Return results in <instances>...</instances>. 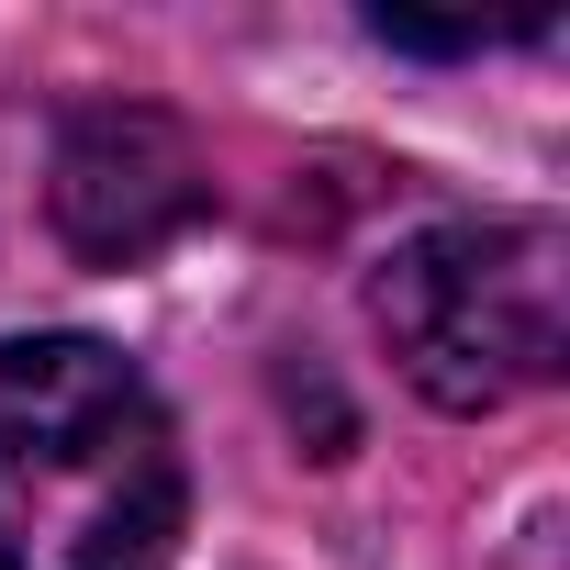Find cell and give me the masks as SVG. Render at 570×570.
I'll list each match as a JSON object with an SVG mask.
<instances>
[{
  "label": "cell",
  "mask_w": 570,
  "mask_h": 570,
  "mask_svg": "<svg viewBox=\"0 0 570 570\" xmlns=\"http://www.w3.org/2000/svg\"><path fill=\"white\" fill-rule=\"evenodd\" d=\"M179 525L157 381L101 336H0V570H168Z\"/></svg>",
  "instance_id": "1"
},
{
  "label": "cell",
  "mask_w": 570,
  "mask_h": 570,
  "mask_svg": "<svg viewBox=\"0 0 570 570\" xmlns=\"http://www.w3.org/2000/svg\"><path fill=\"white\" fill-rule=\"evenodd\" d=\"M559 224L548 213H481V224H425L370 268V325L392 370L436 414H503L559 381Z\"/></svg>",
  "instance_id": "2"
},
{
  "label": "cell",
  "mask_w": 570,
  "mask_h": 570,
  "mask_svg": "<svg viewBox=\"0 0 570 570\" xmlns=\"http://www.w3.org/2000/svg\"><path fill=\"white\" fill-rule=\"evenodd\" d=\"M46 213H57V246L79 268H146L157 246H179L213 213V157L157 101H90L57 124Z\"/></svg>",
  "instance_id": "3"
},
{
  "label": "cell",
  "mask_w": 570,
  "mask_h": 570,
  "mask_svg": "<svg viewBox=\"0 0 570 570\" xmlns=\"http://www.w3.org/2000/svg\"><path fill=\"white\" fill-rule=\"evenodd\" d=\"M370 35L403 46V57H481V46H503L492 23H414V12H370Z\"/></svg>",
  "instance_id": "4"
}]
</instances>
